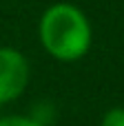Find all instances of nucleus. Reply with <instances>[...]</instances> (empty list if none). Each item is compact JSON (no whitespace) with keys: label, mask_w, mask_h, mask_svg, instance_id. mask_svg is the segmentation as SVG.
Instances as JSON below:
<instances>
[{"label":"nucleus","mask_w":124,"mask_h":126,"mask_svg":"<svg viewBox=\"0 0 124 126\" xmlns=\"http://www.w3.org/2000/svg\"><path fill=\"white\" fill-rule=\"evenodd\" d=\"M38 38L53 60L78 62L91 51L93 29L80 7L71 2H53L40 16Z\"/></svg>","instance_id":"nucleus-1"},{"label":"nucleus","mask_w":124,"mask_h":126,"mask_svg":"<svg viewBox=\"0 0 124 126\" xmlns=\"http://www.w3.org/2000/svg\"><path fill=\"white\" fill-rule=\"evenodd\" d=\"M31 78L29 60L13 47H0V104L18 100Z\"/></svg>","instance_id":"nucleus-2"},{"label":"nucleus","mask_w":124,"mask_h":126,"mask_svg":"<svg viewBox=\"0 0 124 126\" xmlns=\"http://www.w3.org/2000/svg\"><path fill=\"white\" fill-rule=\"evenodd\" d=\"M100 126H124V106H113L104 113Z\"/></svg>","instance_id":"nucleus-4"},{"label":"nucleus","mask_w":124,"mask_h":126,"mask_svg":"<svg viewBox=\"0 0 124 126\" xmlns=\"http://www.w3.org/2000/svg\"><path fill=\"white\" fill-rule=\"evenodd\" d=\"M0 126H42V124L29 115H4V117H0Z\"/></svg>","instance_id":"nucleus-3"}]
</instances>
